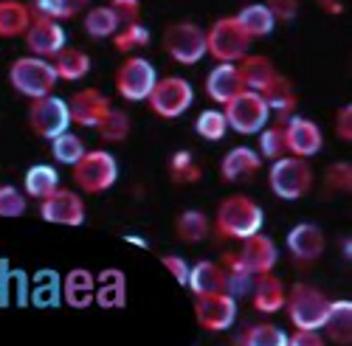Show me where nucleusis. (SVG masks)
Here are the masks:
<instances>
[{
  "instance_id": "7c9ffc66",
  "label": "nucleus",
  "mask_w": 352,
  "mask_h": 346,
  "mask_svg": "<svg viewBox=\"0 0 352 346\" xmlns=\"http://www.w3.org/2000/svg\"><path fill=\"white\" fill-rule=\"evenodd\" d=\"M25 194L34 197V200H45L54 189H60V175H56L54 166H45V163H37L25 172Z\"/></svg>"
},
{
  "instance_id": "e433bc0d",
  "label": "nucleus",
  "mask_w": 352,
  "mask_h": 346,
  "mask_svg": "<svg viewBox=\"0 0 352 346\" xmlns=\"http://www.w3.org/2000/svg\"><path fill=\"white\" fill-rule=\"evenodd\" d=\"M116 28H119V20H116V14H113L110 6H96V9L87 12V17H85V32L91 34L94 40L113 37Z\"/></svg>"
},
{
  "instance_id": "603ef678",
  "label": "nucleus",
  "mask_w": 352,
  "mask_h": 346,
  "mask_svg": "<svg viewBox=\"0 0 352 346\" xmlns=\"http://www.w3.org/2000/svg\"><path fill=\"white\" fill-rule=\"evenodd\" d=\"M336 132H338V138H344V141H349V138H352V107H349V104L338 110V124H336Z\"/></svg>"
},
{
  "instance_id": "1a4fd4ad",
  "label": "nucleus",
  "mask_w": 352,
  "mask_h": 346,
  "mask_svg": "<svg viewBox=\"0 0 352 346\" xmlns=\"http://www.w3.org/2000/svg\"><path fill=\"white\" fill-rule=\"evenodd\" d=\"M164 45L175 62L195 65L206 56V32L195 23H175L166 28Z\"/></svg>"
},
{
  "instance_id": "3c124183",
  "label": "nucleus",
  "mask_w": 352,
  "mask_h": 346,
  "mask_svg": "<svg viewBox=\"0 0 352 346\" xmlns=\"http://www.w3.org/2000/svg\"><path fill=\"white\" fill-rule=\"evenodd\" d=\"M318 346V343H324V338H321L318 330H296V335L287 338V346Z\"/></svg>"
},
{
  "instance_id": "c85d7f7f",
  "label": "nucleus",
  "mask_w": 352,
  "mask_h": 346,
  "mask_svg": "<svg viewBox=\"0 0 352 346\" xmlns=\"http://www.w3.org/2000/svg\"><path fill=\"white\" fill-rule=\"evenodd\" d=\"M259 93H262V99H265L268 110H276L279 115H290L293 107H296V93H293L290 79H285V76H279V73H276Z\"/></svg>"
},
{
  "instance_id": "4be33fe9",
  "label": "nucleus",
  "mask_w": 352,
  "mask_h": 346,
  "mask_svg": "<svg viewBox=\"0 0 352 346\" xmlns=\"http://www.w3.org/2000/svg\"><path fill=\"white\" fill-rule=\"evenodd\" d=\"M240 91H245V84H243L240 71H237V65H234V62H220L209 73V79H206V93L214 102H220V104H226L228 99H234Z\"/></svg>"
},
{
  "instance_id": "6ab92c4d",
  "label": "nucleus",
  "mask_w": 352,
  "mask_h": 346,
  "mask_svg": "<svg viewBox=\"0 0 352 346\" xmlns=\"http://www.w3.org/2000/svg\"><path fill=\"white\" fill-rule=\"evenodd\" d=\"M94 304H99L104 310H119V307L127 304V279L119 268H107V270L99 273Z\"/></svg>"
},
{
  "instance_id": "393cba45",
  "label": "nucleus",
  "mask_w": 352,
  "mask_h": 346,
  "mask_svg": "<svg viewBox=\"0 0 352 346\" xmlns=\"http://www.w3.org/2000/svg\"><path fill=\"white\" fill-rule=\"evenodd\" d=\"M28 279L23 270H12L6 259H0V307H9L12 301L25 307L28 304Z\"/></svg>"
},
{
  "instance_id": "c756f323",
  "label": "nucleus",
  "mask_w": 352,
  "mask_h": 346,
  "mask_svg": "<svg viewBox=\"0 0 352 346\" xmlns=\"http://www.w3.org/2000/svg\"><path fill=\"white\" fill-rule=\"evenodd\" d=\"M321 330H327V335L336 343H349L352 341V304L349 301H330L327 319H324V327Z\"/></svg>"
},
{
  "instance_id": "f3484780",
  "label": "nucleus",
  "mask_w": 352,
  "mask_h": 346,
  "mask_svg": "<svg viewBox=\"0 0 352 346\" xmlns=\"http://www.w3.org/2000/svg\"><path fill=\"white\" fill-rule=\"evenodd\" d=\"M110 107H113L110 99H107L104 93L94 91V88L79 91V93L71 99V104H68V110H71V122H76L79 127H94V130L102 124V119L107 115Z\"/></svg>"
},
{
  "instance_id": "09e8293b",
  "label": "nucleus",
  "mask_w": 352,
  "mask_h": 346,
  "mask_svg": "<svg viewBox=\"0 0 352 346\" xmlns=\"http://www.w3.org/2000/svg\"><path fill=\"white\" fill-rule=\"evenodd\" d=\"M265 6L274 14V20H282V23H287L299 14V0H268Z\"/></svg>"
},
{
  "instance_id": "8fccbe9b",
  "label": "nucleus",
  "mask_w": 352,
  "mask_h": 346,
  "mask_svg": "<svg viewBox=\"0 0 352 346\" xmlns=\"http://www.w3.org/2000/svg\"><path fill=\"white\" fill-rule=\"evenodd\" d=\"M161 262H164V268L175 276V281L186 287V281H189V262H186V259H181V256H164Z\"/></svg>"
},
{
  "instance_id": "f704fd0d",
  "label": "nucleus",
  "mask_w": 352,
  "mask_h": 346,
  "mask_svg": "<svg viewBox=\"0 0 352 346\" xmlns=\"http://www.w3.org/2000/svg\"><path fill=\"white\" fill-rule=\"evenodd\" d=\"M175 231H178V240L181 242H200V240H206L209 234V217L203 214V211H184L178 217V222H175Z\"/></svg>"
},
{
  "instance_id": "5fc2aeb1",
  "label": "nucleus",
  "mask_w": 352,
  "mask_h": 346,
  "mask_svg": "<svg viewBox=\"0 0 352 346\" xmlns=\"http://www.w3.org/2000/svg\"><path fill=\"white\" fill-rule=\"evenodd\" d=\"M124 242L138 245V248H146V240H144V237H133V234H127V237H124Z\"/></svg>"
},
{
  "instance_id": "20e7f679",
  "label": "nucleus",
  "mask_w": 352,
  "mask_h": 346,
  "mask_svg": "<svg viewBox=\"0 0 352 346\" xmlns=\"http://www.w3.org/2000/svg\"><path fill=\"white\" fill-rule=\"evenodd\" d=\"M116 178H119V163H116V158L104 150L85 152L74 163V181L82 192H91V194L107 192L116 183Z\"/></svg>"
},
{
  "instance_id": "f03ea898",
  "label": "nucleus",
  "mask_w": 352,
  "mask_h": 346,
  "mask_svg": "<svg viewBox=\"0 0 352 346\" xmlns=\"http://www.w3.org/2000/svg\"><path fill=\"white\" fill-rule=\"evenodd\" d=\"M9 79L17 93H23L28 99H40L54 91V84L60 76H56V68L51 62H45L43 56H20L9 68Z\"/></svg>"
},
{
  "instance_id": "72a5a7b5",
  "label": "nucleus",
  "mask_w": 352,
  "mask_h": 346,
  "mask_svg": "<svg viewBox=\"0 0 352 346\" xmlns=\"http://www.w3.org/2000/svg\"><path fill=\"white\" fill-rule=\"evenodd\" d=\"M226 293L234 296V299H243L245 293H251V287H254V273L248 268H243V262L234 253H226Z\"/></svg>"
},
{
  "instance_id": "9d476101",
  "label": "nucleus",
  "mask_w": 352,
  "mask_h": 346,
  "mask_svg": "<svg viewBox=\"0 0 352 346\" xmlns=\"http://www.w3.org/2000/svg\"><path fill=\"white\" fill-rule=\"evenodd\" d=\"M28 124L32 130L43 138H54L71 127V110L68 102H63L60 96H40L32 102V110H28Z\"/></svg>"
},
{
  "instance_id": "aec40b11",
  "label": "nucleus",
  "mask_w": 352,
  "mask_h": 346,
  "mask_svg": "<svg viewBox=\"0 0 352 346\" xmlns=\"http://www.w3.org/2000/svg\"><path fill=\"white\" fill-rule=\"evenodd\" d=\"M96 293V276L85 268H74L63 281V301L74 310H85L94 304Z\"/></svg>"
},
{
  "instance_id": "79ce46f5",
  "label": "nucleus",
  "mask_w": 352,
  "mask_h": 346,
  "mask_svg": "<svg viewBox=\"0 0 352 346\" xmlns=\"http://www.w3.org/2000/svg\"><path fill=\"white\" fill-rule=\"evenodd\" d=\"M150 43V32H146V25H141L138 20L124 25L122 34H116V48L119 51H135V48H144Z\"/></svg>"
},
{
  "instance_id": "a211bd4d",
  "label": "nucleus",
  "mask_w": 352,
  "mask_h": 346,
  "mask_svg": "<svg viewBox=\"0 0 352 346\" xmlns=\"http://www.w3.org/2000/svg\"><path fill=\"white\" fill-rule=\"evenodd\" d=\"M287 251L299 259V262H316L324 253V234L313 222H299L296 228H290L287 234Z\"/></svg>"
},
{
  "instance_id": "c9c22d12",
  "label": "nucleus",
  "mask_w": 352,
  "mask_h": 346,
  "mask_svg": "<svg viewBox=\"0 0 352 346\" xmlns=\"http://www.w3.org/2000/svg\"><path fill=\"white\" fill-rule=\"evenodd\" d=\"M51 152H54V158L60 161V163H68V166H74L87 150H85V141L76 135V132H60V135H54L51 138Z\"/></svg>"
},
{
  "instance_id": "58836bf2",
  "label": "nucleus",
  "mask_w": 352,
  "mask_h": 346,
  "mask_svg": "<svg viewBox=\"0 0 352 346\" xmlns=\"http://www.w3.org/2000/svg\"><path fill=\"white\" fill-rule=\"evenodd\" d=\"M195 130L200 138H206V141H220L228 130V122H226V113L220 110H203L197 115V122H195Z\"/></svg>"
},
{
  "instance_id": "423d86ee",
  "label": "nucleus",
  "mask_w": 352,
  "mask_h": 346,
  "mask_svg": "<svg viewBox=\"0 0 352 346\" xmlns=\"http://www.w3.org/2000/svg\"><path fill=\"white\" fill-rule=\"evenodd\" d=\"M251 37L243 32L237 17H220L206 34V54L217 56L220 62H237L248 54Z\"/></svg>"
},
{
  "instance_id": "4468645a",
  "label": "nucleus",
  "mask_w": 352,
  "mask_h": 346,
  "mask_svg": "<svg viewBox=\"0 0 352 346\" xmlns=\"http://www.w3.org/2000/svg\"><path fill=\"white\" fill-rule=\"evenodd\" d=\"M282 132H285V147L296 158H310L321 152V143H324V135H321L318 124L310 119H302V115L287 119V127H282Z\"/></svg>"
},
{
  "instance_id": "6e6552de",
  "label": "nucleus",
  "mask_w": 352,
  "mask_h": 346,
  "mask_svg": "<svg viewBox=\"0 0 352 346\" xmlns=\"http://www.w3.org/2000/svg\"><path fill=\"white\" fill-rule=\"evenodd\" d=\"M313 186V172L302 158H276L271 166V189L282 200H299Z\"/></svg>"
},
{
  "instance_id": "37998d69",
  "label": "nucleus",
  "mask_w": 352,
  "mask_h": 346,
  "mask_svg": "<svg viewBox=\"0 0 352 346\" xmlns=\"http://www.w3.org/2000/svg\"><path fill=\"white\" fill-rule=\"evenodd\" d=\"M25 214V194L14 186H0V217H23Z\"/></svg>"
},
{
  "instance_id": "864d4df0",
  "label": "nucleus",
  "mask_w": 352,
  "mask_h": 346,
  "mask_svg": "<svg viewBox=\"0 0 352 346\" xmlns=\"http://www.w3.org/2000/svg\"><path fill=\"white\" fill-rule=\"evenodd\" d=\"M318 3H321V9H327L333 14H341V0H318Z\"/></svg>"
},
{
  "instance_id": "f8f14e48",
  "label": "nucleus",
  "mask_w": 352,
  "mask_h": 346,
  "mask_svg": "<svg viewBox=\"0 0 352 346\" xmlns=\"http://www.w3.org/2000/svg\"><path fill=\"white\" fill-rule=\"evenodd\" d=\"M195 319H197V324L203 330L223 332V330L234 327V321H237V299L228 296L226 290L197 296V301H195Z\"/></svg>"
},
{
  "instance_id": "9b49d317",
  "label": "nucleus",
  "mask_w": 352,
  "mask_h": 346,
  "mask_svg": "<svg viewBox=\"0 0 352 346\" xmlns=\"http://www.w3.org/2000/svg\"><path fill=\"white\" fill-rule=\"evenodd\" d=\"M158 73L153 62H146L144 56H130V60L116 73V91H119L127 102H144L155 88Z\"/></svg>"
},
{
  "instance_id": "ddd939ff",
  "label": "nucleus",
  "mask_w": 352,
  "mask_h": 346,
  "mask_svg": "<svg viewBox=\"0 0 352 346\" xmlns=\"http://www.w3.org/2000/svg\"><path fill=\"white\" fill-rule=\"evenodd\" d=\"M40 217L54 225H82L85 222V203L71 189H54L40 206Z\"/></svg>"
},
{
  "instance_id": "473e14b6",
  "label": "nucleus",
  "mask_w": 352,
  "mask_h": 346,
  "mask_svg": "<svg viewBox=\"0 0 352 346\" xmlns=\"http://www.w3.org/2000/svg\"><path fill=\"white\" fill-rule=\"evenodd\" d=\"M56 76L60 79H68V82H76L82 76H87V71H91V56H87L85 51L79 48H63V51H56Z\"/></svg>"
},
{
  "instance_id": "5701e85b",
  "label": "nucleus",
  "mask_w": 352,
  "mask_h": 346,
  "mask_svg": "<svg viewBox=\"0 0 352 346\" xmlns=\"http://www.w3.org/2000/svg\"><path fill=\"white\" fill-rule=\"evenodd\" d=\"M262 161L254 150L248 147H234L231 152H226L223 163H220V172H223V181L228 183H237V181H248L259 172Z\"/></svg>"
},
{
  "instance_id": "dca6fc26",
  "label": "nucleus",
  "mask_w": 352,
  "mask_h": 346,
  "mask_svg": "<svg viewBox=\"0 0 352 346\" xmlns=\"http://www.w3.org/2000/svg\"><path fill=\"white\" fill-rule=\"evenodd\" d=\"M237 259L243 262V268H248L254 276H259V273H271L274 270L276 259H279V251H276L271 237H265V234H259L256 231V234L243 240V248H240Z\"/></svg>"
},
{
  "instance_id": "f257e3e1",
  "label": "nucleus",
  "mask_w": 352,
  "mask_h": 346,
  "mask_svg": "<svg viewBox=\"0 0 352 346\" xmlns=\"http://www.w3.org/2000/svg\"><path fill=\"white\" fill-rule=\"evenodd\" d=\"M262 222H265V211L245 194L226 197L217 209V217H214V225L220 234L234 237V240H245V237L256 234V231H262Z\"/></svg>"
},
{
  "instance_id": "cd10ccee",
  "label": "nucleus",
  "mask_w": 352,
  "mask_h": 346,
  "mask_svg": "<svg viewBox=\"0 0 352 346\" xmlns=\"http://www.w3.org/2000/svg\"><path fill=\"white\" fill-rule=\"evenodd\" d=\"M34 14L20 0H0V37H23Z\"/></svg>"
},
{
  "instance_id": "a19ab883",
  "label": "nucleus",
  "mask_w": 352,
  "mask_h": 346,
  "mask_svg": "<svg viewBox=\"0 0 352 346\" xmlns=\"http://www.w3.org/2000/svg\"><path fill=\"white\" fill-rule=\"evenodd\" d=\"M169 172H172V181H189V183L200 181V166L195 163L192 152H186V150H181V152L172 155Z\"/></svg>"
},
{
  "instance_id": "bb28decb",
  "label": "nucleus",
  "mask_w": 352,
  "mask_h": 346,
  "mask_svg": "<svg viewBox=\"0 0 352 346\" xmlns=\"http://www.w3.org/2000/svg\"><path fill=\"white\" fill-rule=\"evenodd\" d=\"M237 65V71H240V79H243V84L248 91H262L265 84L276 76V68H274V62L268 60V56H243V60H237L234 62Z\"/></svg>"
},
{
  "instance_id": "4c0bfd02",
  "label": "nucleus",
  "mask_w": 352,
  "mask_h": 346,
  "mask_svg": "<svg viewBox=\"0 0 352 346\" xmlns=\"http://www.w3.org/2000/svg\"><path fill=\"white\" fill-rule=\"evenodd\" d=\"M96 130H99V135H102L104 141L119 143V141H124V138L130 135V115H127L124 110H119V107H110L107 115L102 119V124H99Z\"/></svg>"
},
{
  "instance_id": "412c9836",
  "label": "nucleus",
  "mask_w": 352,
  "mask_h": 346,
  "mask_svg": "<svg viewBox=\"0 0 352 346\" xmlns=\"http://www.w3.org/2000/svg\"><path fill=\"white\" fill-rule=\"evenodd\" d=\"M28 301L40 310H48V307H56L63 301V281H60V273L51 270V268H43L34 273L32 284H28Z\"/></svg>"
},
{
  "instance_id": "49530a36",
  "label": "nucleus",
  "mask_w": 352,
  "mask_h": 346,
  "mask_svg": "<svg viewBox=\"0 0 352 346\" xmlns=\"http://www.w3.org/2000/svg\"><path fill=\"white\" fill-rule=\"evenodd\" d=\"M327 183L333 189H338V192H349V186H352V169H349V163H333L327 169Z\"/></svg>"
},
{
  "instance_id": "2f4dec72",
  "label": "nucleus",
  "mask_w": 352,
  "mask_h": 346,
  "mask_svg": "<svg viewBox=\"0 0 352 346\" xmlns=\"http://www.w3.org/2000/svg\"><path fill=\"white\" fill-rule=\"evenodd\" d=\"M237 23L243 25V32L254 40V37H268L274 32V14L268 12L265 3H251L237 14Z\"/></svg>"
},
{
  "instance_id": "c03bdc74",
  "label": "nucleus",
  "mask_w": 352,
  "mask_h": 346,
  "mask_svg": "<svg viewBox=\"0 0 352 346\" xmlns=\"http://www.w3.org/2000/svg\"><path fill=\"white\" fill-rule=\"evenodd\" d=\"M259 132H262V135H259V150H262V155L271 158V161H276V158L287 150V147H285V132H282V127H271V130L262 127Z\"/></svg>"
},
{
  "instance_id": "2eb2a0df",
  "label": "nucleus",
  "mask_w": 352,
  "mask_h": 346,
  "mask_svg": "<svg viewBox=\"0 0 352 346\" xmlns=\"http://www.w3.org/2000/svg\"><path fill=\"white\" fill-rule=\"evenodd\" d=\"M25 43L34 56H54L65 48V32L54 17H34L25 32Z\"/></svg>"
},
{
  "instance_id": "0eeeda50",
  "label": "nucleus",
  "mask_w": 352,
  "mask_h": 346,
  "mask_svg": "<svg viewBox=\"0 0 352 346\" xmlns=\"http://www.w3.org/2000/svg\"><path fill=\"white\" fill-rule=\"evenodd\" d=\"M146 102H150L153 113H158L161 119H178V115H184L192 107L195 91H192V84L186 79L166 76V79L155 82V88L150 91Z\"/></svg>"
},
{
  "instance_id": "ea45409f",
  "label": "nucleus",
  "mask_w": 352,
  "mask_h": 346,
  "mask_svg": "<svg viewBox=\"0 0 352 346\" xmlns=\"http://www.w3.org/2000/svg\"><path fill=\"white\" fill-rule=\"evenodd\" d=\"M240 343H245V346H287V335L274 324H259V327H251L240 338Z\"/></svg>"
},
{
  "instance_id": "7ed1b4c3",
  "label": "nucleus",
  "mask_w": 352,
  "mask_h": 346,
  "mask_svg": "<svg viewBox=\"0 0 352 346\" xmlns=\"http://www.w3.org/2000/svg\"><path fill=\"white\" fill-rule=\"evenodd\" d=\"M287 315L296 330H321L327 319V296L310 284H293V290L285 296Z\"/></svg>"
},
{
  "instance_id": "de8ad7c7",
  "label": "nucleus",
  "mask_w": 352,
  "mask_h": 346,
  "mask_svg": "<svg viewBox=\"0 0 352 346\" xmlns=\"http://www.w3.org/2000/svg\"><path fill=\"white\" fill-rule=\"evenodd\" d=\"M91 0H51V12H54V20H68V17H76Z\"/></svg>"
},
{
  "instance_id": "a878e982",
  "label": "nucleus",
  "mask_w": 352,
  "mask_h": 346,
  "mask_svg": "<svg viewBox=\"0 0 352 346\" xmlns=\"http://www.w3.org/2000/svg\"><path fill=\"white\" fill-rule=\"evenodd\" d=\"M186 287H192L195 296H206V293H220L226 290V270L214 262H197L195 268H189V281Z\"/></svg>"
},
{
  "instance_id": "b1692460",
  "label": "nucleus",
  "mask_w": 352,
  "mask_h": 346,
  "mask_svg": "<svg viewBox=\"0 0 352 346\" xmlns=\"http://www.w3.org/2000/svg\"><path fill=\"white\" fill-rule=\"evenodd\" d=\"M251 293H254V307L259 312H279L285 307V284L271 276V273H259V279H254V287H251Z\"/></svg>"
},
{
  "instance_id": "39448f33",
  "label": "nucleus",
  "mask_w": 352,
  "mask_h": 346,
  "mask_svg": "<svg viewBox=\"0 0 352 346\" xmlns=\"http://www.w3.org/2000/svg\"><path fill=\"white\" fill-rule=\"evenodd\" d=\"M268 119H271V110H268L265 99H262V93H256V91L245 88L234 99L226 102V122H228V127H234L243 135L259 132L262 127L268 124Z\"/></svg>"
},
{
  "instance_id": "a18cd8bd",
  "label": "nucleus",
  "mask_w": 352,
  "mask_h": 346,
  "mask_svg": "<svg viewBox=\"0 0 352 346\" xmlns=\"http://www.w3.org/2000/svg\"><path fill=\"white\" fill-rule=\"evenodd\" d=\"M110 9L122 25H130L141 14V0H110Z\"/></svg>"
}]
</instances>
